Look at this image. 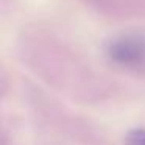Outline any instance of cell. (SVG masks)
I'll return each mask as SVG.
<instances>
[{
  "mask_svg": "<svg viewBox=\"0 0 145 145\" xmlns=\"http://www.w3.org/2000/svg\"><path fill=\"white\" fill-rule=\"evenodd\" d=\"M108 59L122 67H139L145 64V38L140 35H120L105 47Z\"/></svg>",
  "mask_w": 145,
  "mask_h": 145,
  "instance_id": "1",
  "label": "cell"
},
{
  "mask_svg": "<svg viewBox=\"0 0 145 145\" xmlns=\"http://www.w3.org/2000/svg\"><path fill=\"white\" fill-rule=\"evenodd\" d=\"M125 145H145V128H133L125 137Z\"/></svg>",
  "mask_w": 145,
  "mask_h": 145,
  "instance_id": "2",
  "label": "cell"
}]
</instances>
